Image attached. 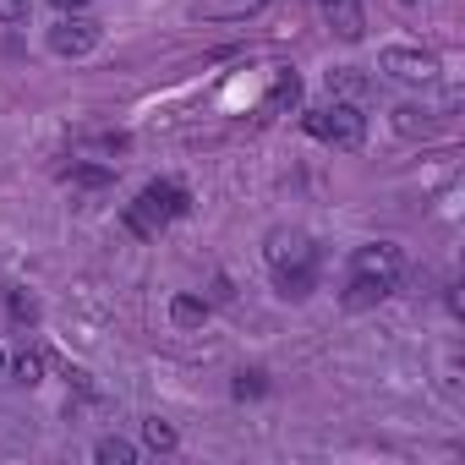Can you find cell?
<instances>
[{
	"instance_id": "obj_3",
	"label": "cell",
	"mask_w": 465,
	"mask_h": 465,
	"mask_svg": "<svg viewBox=\"0 0 465 465\" xmlns=\"http://www.w3.org/2000/svg\"><path fill=\"white\" fill-rule=\"evenodd\" d=\"M302 126H307L318 143H329V148H345V153H356V148L367 143V115H361L351 99H329V104L307 110V115H302Z\"/></svg>"
},
{
	"instance_id": "obj_13",
	"label": "cell",
	"mask_w": 465,
	"mask_h": 465,
	"mask_svg": "<svg viewBox=\"0 0 465 465\" xmlns=\"http://www.w3.org/2000/svg\"><path fill=\"white\" fill-rule=\"evenodd\" d=\"M94 460H99V465H132V460H137V443H126V438H99V443H94Z\"/></svg>"
},
{
	"instance_id": "obj_8",
	"label": "cell",
	"mask_w": 465,
	"mask_h": 465,
	"mask_svg": "<svg viewBox=\"0 0 465 465\" xmlns=\"http://www.w3.org/2000/svg\"><path fill=\"white\" fill-rule=\"evenodd\" d=\"M296 99H302V77H296V72H280L274 88H269V99H263V115H280V110H291Z\"/></svg>"
},
{
	"instance_id": "obj_23",
	"label": "cell",
	"mask_w": 465,
	"mask_h": 465,
	"mask_svg": "<svg viewBox=\"0 0 465 465\" xmlns=\"http://www.w3.org/2000/svg\"><path fill=\"white\" fill-rule=\"evenodd\" d=\"M323 6H329V0H323Z\"/></svg>"
},
{
	"instance_id": "obj_11",
	"label": "cell",
	"mask_w": 465,
	"mask_h": 465,
	"mask_svg": "<svg viewBox=\"0 0 465 465\" xmlns=\"http://www.w3.org/2000/svg\"><path fill=\"white\" fill-rule=\"evenodd\" d=\"M329 94L356 104V99H367V77H361L356 66H340V72H329Z\"/></svg>"
},
{
	"instance_id": "obj_22",
	"label": "cell",
	"mask_w": 465,
	"mask_h": 465,
	"mask_svg": "<svg viewBox=\"0 0 465 465\" xmlns=\"http://www.w3.org/2000/svg\"><path fill=\"white\" fill-rule=\"evenodd\" d=\"M405 6H411V0H405Z\"/></svg>"
},
{
	"instance_id": "obj_18",
	"label": "cell",
	"mask_w": 465,
	"mask_h": 465,
	"mask_svg": "<svg viewBox=\"0 0 465 465\" xmlns=\"http://www.w3.org/2000/svg\"><path fill=\"white\" fill-rule=\"evenodd\" d=\"M263 389H269V383H263V372H242V378H236V400H258Z\"/></svg>"
},
{
	"instance_id": "obj_10",
	"label": "cell",
	"mask_w": 465,
	"mask_h": 465,
	"mask_svg": "<svg viewBox=\"0 0 465 465\" xmlns=\"http://www.w3.org/2000/svg\"><path fill=\"white\" fill-rule=\"evenodd\" d=\"M170 323H175V329H197V323H208V302L181 291V296L170 302Z\"/></svg>"
},
{
	"instance_id": "obj_2",
	"label": "cell",
	"mask_w": 465,
	"mask_h": 465,
	"mask_svg": "<svg viewBox=\"0 0 465 465\" xmlns=\"http://www.w3.org/2000/svg\"><path fill=\"white\" fill-rule=\"evenodd\" d=\"M192 208V197H186V186H175V181H153V186H143L137 192V203L126 208V230H132V236L137 242H153L159 236V230L170 224V219H181Z\"/></svg>"
},
{
	"instance_id": "obj_17",
	"label": "cell",
	"mask_w": 465,
	"mask_h": 465,
	"mask_svg": "<svg viewBox=\"0 0 465 465\" xmlns=\"http://www.w3.org/2000/svg\"><path fill=\"white\" fill-rule=\"evenodd\" d=\"M28 23V0H0V28H17Z\"/></svg>"
},
{
	"instance_id": "obj_19",
	"label": "cell",
	"mask_w": 465,
	"mask_h": 465,
	"mask_svg": "<svg viewBox=\"0 0 465 465\" xmlns=\"http://www.w3.org/2000/svg\"><path fill=\"white\" fill-rule=\"evenodd\" d=\"M83 186H99V181H110V170H99V164H83V170H72Z\"/></svg>"
},
{
	"instance_id": "obj_15",
	"label": "cell",
	"mask_w": 465,
	"mask_h": 465,
	"mask_svg": "<svg viewBox=\"0 0 465 465\" xmlns=\"http://www.w3.org/2000/svg\"><path fill=\"white\" fill-rule=\"evenodd\" d=\"M427 126H432V121H427L421 110H411V104H400V110H394V132H405V137H416V132H427Z\"/></svg>"
},
{
	"instance_id": "obj_21",
	"label": "cell",
	"mask_w": 465,
	"mask_h": 465,
	"mask_svg": "<svg viewBox=\"0 0 465 465\" xmlns=\"http://www.w3.org/2000/svg\"><path fill=\"white\" fill-rule=\"evenodd\" d=\"M6 372H12V356H6V351H0V378H6Z\"/></svg>"
},
{
	"instance_id": "obj_7",
	"label": "cell",
	"mask_w": 465,
	"mask_h": 465,
	"mask_svg": "<svg viewBox=\"0 0 465 465\" xmlns=\"http://www.w3.org/2000/svg\"><path fill=\"white\" fill-rule=\"evenodd\" d=\"M383 296H394V285H389V280H372V274H351V285H345V307H351V312L378 307Z\"/></svg>"
},
{
	"instance_id": "obj_5",
	"label": "cell",
	"mask_w": 465,
	"mask_h": 465,
	"mask_svg": "<svg viewBox=\"0 0 465 465\" xmlns=\"http://www.w3.org/2000/svg\"><path fill=\"white\" fill-rule=\"evenodd\" d=\"M99 39H104V23H94V17H83V12H66V17L50 28V50H55V55H66V61L94 55V50H99Z\"/></svg>"
},
{
	"instance_id": "obj_14",
	"label": "cell",
	"mask_w": 465,
	"mask_h": 465,
	"mask_svg": "<svg viewBox=\"0 0 465 465\" xmlns=\"http://www.w3.org/2000/svg\"><path fill=\"white\" fill-rule=\"evenodd\" d=\"M12 378H17V383H28V389H34V383H45V351H23V356L12 361Z\"/></svg>"
},
{
	"instance_id": "obj_9",
	"label": "cell",
	"mask_w": 465,
	"mask_h": 465,
	"mask_svg": "<svg viewBox=\"0 0 465 465\" xmlns=\"http://www.w3.org/2000/svg\"><path fill=\"white\" fill-rule=\"evenodd\" d=\"M329 28L340 39H361V6L356 0H329Z\"/></svg>"
},
{
	"instance_id": "obj_20",
	"label": "cell",
	"mask_w": 465,
	"mask_h": 465,
	"mask_svg": "<svg viewBox=\"0 0 465 465\" xmlns=\"http://www.w3.org/2000/svg\"><path fill=\"white\" fill-rule=\"evenodd\" d=\"M61 12H83V6H94V0H55Z\"/></svg>"
},
{
	"instance_id": "obj_1",
	"label": "cell",
	"mask_w": 465,
	"mask_h": 465,
	"mask_svg": "<svg viewBox=\"0 0 465 465\" xmlns=\"http://www.w3.org/2000/svg\"><path fill=\"white\" fill-rule=\"evenodd\" d=\"M269 269H274L285 302H307L312 296L318 258H312V242L302 236V230H274V236H269Z\"/></svg>"
},
{
	"instance_id": "obj_4",
	"label": "cell",
	"mask_w": 465,
	"mask_h": 465,
	"mask_svg": "<svg viewBox=\"0 0 465 465\" xmlns=\"http://www.w3.org/2000/svg\"><path fill=\"white\" fill-rule=\"evenodd\" d=\"M378 72L394 77V83L427 88V83H438V55L432 50H416V45H383L378 50Z\"/></svg>"
},
{
	"instance_id": "obj_12",
	"label": "cell",
	"mask_w": 465,
	"mask_h": 465,
	"mask_svg": "<svg viewBox=\"0 0 465 465\" xmlns=\"http://www.w3.org/2000/svg\"><path fill=\"white\" fill-rule=\"evenodd\" d=\"M143 443H148L153 454H175V443H181V438H175V427H170V421L148 416V421H143Z\"/></svg>"
},
{
	"instance_id": "obj_6",
	"label": "cell",
	"mask_w": 465,
	"mask_h": 465,
	"mask_svg": "<svg viewBox=\"0 0 465 465\" xmlns=\"http://www.w3.org/2000/svg\"><path fill=\"white\" fill-rule=\"evenodd\" d=\"M351 274H372V280H389V285H400V274H405V252H400L394 242H367V247H356V258H351Z\"/></svg>"
},
{
	"instance_id": "obj_16",
	"label": "cell",
	"mask_w": 465,
	"mask_h": 465,
	"mask_svg": "<svg viewBox=\"0 0 465 465\" xmlns=\"http://www.w3.org/2000/svg\"><path fill=\"white\" fill-rule=\"evenodd\" d=\"M12 318H17V323H39V302L23 296V291H12Z\"/></svg>"
}]
</instances>
